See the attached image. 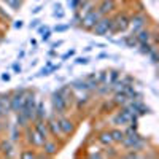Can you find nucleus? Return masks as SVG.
I'll use <instances>...</instances> for the list:
<instances>
[{
    "label": "nucleus",
    "instance_id": "412c9836",
    "mask_svg": "<svg viewBox=\"0 0 159 159\" xmlns=\"http://www.w3.org/2000/svg\"><path fill=\"white\" fill-rule=\"evenodd\" d=\"M67 92H69V88H67V86H64V88H61V89L57 91V94H61V96L65 97V96H67Z\"/></svg>",
    "mask_w": 159,
    "mask_h": 159
},
{
    "label": "nucleus",
    "instance_id": "dca6fc26",
    "mask_svg": "<svg viewBox=\"0 0 159 159\" xmlns=\"http://www.w3.org/2000/svg\"><path fill=\"white\" fill-rule=\"evenodd\" d=\"M124 43H126L129 48H135L139 42H137V38H135L134 35H130V37H126V38H124Z\"/></svg>",
    "mask_w": 159,
    "mask_h": 159
},
{
    "label": "nucleus",
    "instance_id": "f8f14e48",
    "mask_svg": "<svg viewBox=\"0 0 159 159\" xmlns=\"http://www.w3.org/2000/svg\"><path fill=\"white\" fill-rule=\"evenodd\" d=\"M35 130L37 132H40V134H42L45 139L48 137V126L42 121V119H37V124H35Z\"/></svg>",
    "mask_w": 159,
    "mask_h": 159
},
{
    "label": "nucleus",
    "instance_id": "393cba45",
    "mask_svg": "<svg viewBox=\"0 0 159 159\" xmlns=\"http://www.w3.org/2000/svg\"><path fill=\"white\" fill-rule=\"evenodd\" d=\"M2 78L5 80V81H8V80H10V75H8V73H5V75H2Z\"/></svg>",
    "mask_w": 159,
    "mask_h": 159
},
{
    "label": "nucleus",
    "instance_id": "2eb2a0df",
    "mask_svg": "<svg viewBox=\"0 0 159 159\" xmlns=\"http://www.w3.org/2000/svg\"><path fill=\"white\" fill-rule=\"evenodd\" d=\"M0 102H2V105H3V108H5V111L8 113V111L11 110V107H10V94H5V96H0Z\"/></svg>",
    "mask_w": 159,
    "mask_h": 159
},
{
    "label": "nucleus",
    "instance_id": "9b49d317",
    "mask_svg": "<svg viewBox=\"0 0 159 159\" xmlns=\"http://www.w3.org/2000/svg\"><path fill=\"white\" fill-rule=\"evenodd\" d=\"M130 24H132V29H134V34H137L142 27H143V18L142 16H135L130 19Z\"/></svg>",
    "mask_w": 159,
    "mask_h": 159
},
{
    "label": "nucleus",
    "instance_id": "4468645a",
    "mask_svg": "<svg viewBox=\"0 0 159 159\" xmlns=\"http://www.w3.org/2000/svg\"><path fill=\"white\" fill-rule=\"evenodd\" d=\"M135 38H137L139 43H148V42H150V34L145 32V30H142L139 35H135Z\"/></svg>",
    "mask_w": 159,
    "mask_h": 159
},
{
    "label": "nucleus",
    "instance_id": "f3484780",
    "mask_svg": "<svg viewBox=\"0 0 159 159\" xmlns=\"http://www.w3.org/2000/svg\"><path fill=\"white\" fill-rule=\"evenodd\" d=\"M110 134H111V139L115 142H123V139H124V132L123 130H113V132H110Z\"/></svg>",
    "mask_w": 159,
    "mask_h": 159
},
{
    "label": "nucleus",
    "instance_id": "39448f33",
    "mask_svg": "<svg viewBox=\"0 0 159 159\" xmlns=\"http://www.w3.org/2000/svg\"><path fill=\"white\" fill-rule=\"evenodd\" d=\"M110 25H111V21H110V19H102V21H97V22H96V25H94V32H96V34H99V35L108 34Z\"/></svg>",
    "mask_w": 159,
    "mask_h": 159
},
{
    "label": "nucleus",
    "instance_id": "6e6552de",
    "mask_svg": "<svg viewBox=\"0 0 159 159\" xmlns=\"http://www.w3.org/2000/svg\"><path fill=\"white\" fill-rule=\"evenodd\" d=\"M30 140H32V143L35 145V147H43L45 142H46V139H45L42 134H40V132H37L35 129H34L32 135H30Z\"/></svg>",
    "mask_w": 159,
    "mask_h": 159
},
{
    "label": "nucleus",
    "instance_id": "f03ea898",
    "mask_svg": "<svg viewBox=\"0 0 159 159\" xmlns=\"http://www.w3.org/2000/svg\"><path fill=\"white\" fill-rule=\"evenodd\" d=\"M129 25V19L126 16H118L115 21H111V25H110V30L111 32H119V30H126Z\"/></svg>",
    "mask_w": 159,
    "mask_h": 159
},
{
    "label": "nucleus",
    "instance_id": "7ed1b4c3",
    "mask_svg": "<svg viewBox=\"0 0 159 159\" xmlns=\"http://www.w3.org/2000/svg\"><path fill=\"white\" fill-rule=\"evenodd\" d=\"M52 107H54L59 113H62L65 108H67V99L56 92V94L52 96Z\"/></svg>",
    "mask_w": 159,
    "mask_h": 159
},
{
    "label": "nucleus",
    "instance_id": "9d476101",
    "mask_svg": "<svg viewBox=\"0 0 159 159\" xmlns=\"http://www.w3.org/2000/svg\"><path fill=\"white\" fill-rule=\"evenodd\" d=\"M127 100H129V97L126 96L124 91H118L115 94V103H118V105H126Z\"/></svg>",
    "mask_w": 159,
    "mask_h": 159
},
{
    "label": "nucleus",
    "instance_id": "a211bd4d",
    "mask_svg": "<svg viewBox=\"0 0 159 159\" xmlns=\"http://www.w3.org/2000/svg\"><path fill=\"white\" fill-rule=\"evenodd\" d=\"M99 140L103 143V145H110L111 142H113V139H111V134L108 132V134H102L100 137H99Z\"/></svg>",
    "mask_w": 159,
    "mask_h": 159
},
{
    "label": "nucleus",
    "instance_id": "f257e3e1",
    "mask_svg": "<svg viewBox=\"0 0 159 159\" xmlns=\"http://www.w3.org/2000/svg\"><path fill=\"white\" fill-rule=\"evenodd\" d=\"M25 96H27V92H25V91H18V92H15L13 96H10V107H11L13 111L18 113V111L24 107Z\"/></svg>",
    "mask_w": 159,
    "mask_h": 159
},
{
    "label": "nucleus",
    "instance_id": "bb28decb",
    "mask_svg": "<svg viewBox=\"0 0 159 159\" xmlns=\"http://www.w3.org/2000/svg\"><path fill=\"white\" fill-rule=\"evenodd\" d=\"M15 25H16V27H18V29H19V27H22V21H18V22H16Z\"/></svg>",
    "mask_w": 159,
    "mask_h": 159
},
{
    "label": "nucleus",
    "instance_id": "6ab92c4d",
    "mask_svg": "<svg viewBox=\"0 0 159 159\" xmlns=\"http://www.w3.org/2000/svg\"><path fill=\"white\" fill-rule=\"evenodd\" d=\"M43 147H45V150L51 154V153H54V150H56V147H54V143H48V142H45V145H43Z\"/></svg>",
    "mask_w": 159,
    "mask_h": 159
},
{
    "label": "nucleus",
    "instance_id": "4be33fe9",
    "mask_svg": "<svg viewBox=\"0 0 159 159\" xmlns=\"http://www.w3.org/2000/svg\"><path fill=\"white\" fill-rule=\"evenodd\" d=\"M76 64H88V59L86 57H78L76 59Z\"/></svg>",
    "mask_w": 159,
    "mask_h": 159
},
{
    "label": "nucleus",
    "instance_id": "c85d7f7f",
    "mask_svg": "<svg viewBox=\"0 0 159 159\" xmlns=\"http://www.w3.org/2000/svg\"><path fill=\"white\" fill-rule=\"evenodd\" d=\"M0 40H2V37H0Z\"/></svg>",
    "mask_w": 159,
    "mask_h": 159
},
{
    "label": "nucleus",
    "instance_id": "1a4fd4ad",
    "mask_svg": "<svg viewBox=\"0 0 159 159\" xmlns=\"http://www.w3.org/2000/svg\"><path fill=\"white\" fill-rule=\"evenodd\" d=\"M46 126H48V130L51 132L52 135H59V134H61V129H59V123L56 121L54 118H49V119H48V123H46Z\"/></svg>",
    "mask_w": 159,
    "mask_h": 159
},
{
    "label": "nucleus",
    "instance_id": "cd10ccee",
    "mask_svg": "<svg viewBox=\"0 0 159 159\" xmlns=\"http://www.w3.org/2000/svg\"><path fill=\"white\" fill-rule=\"evenodd\" d=\"M15 70H16V72H21V67H19L18 64H15Z\"/></svg>",
    "mask_w": 159,
    "mask_h": 159
},
{
    "label": "nucleus",
    "instance_id": "ddd939ff",
    "mask_svg": "<svg viewBox=\"0 0 159 159\" xmlns=\"http://www.w3.org/2000/svg\"><path fill=\"white\" fill-rule=\"evenodd\" d=\"M45 118V105L43 103H37L35 105V116L34 119H43Z\"/></svg>",
    "mask_w": 159,
    "mask_h": 159
},
{
    "label": "nucleus",
    "instance_id": "b1692460",
    "mask_svg": "<svg viewBox=\"0 0 159 159\" xmlns=\"http://www.w3.org/2000/svg\"><path fill=\"white\" fill-rule=\"evenodd\" d=\"M42 38H43V40H48V38H49V32H45Z\"/></svg>",
    "mask_w": 159,
    "mask_h": 159
},
{
    "label": "nucleus",
    "instance_id": "5701e85b",
    "mask_svg": "<svg viewBox=\"0 0 159 159\" xmlns=\"http://www.w3.org/2000/svg\"><path fill=\"white\" fill-rule=\"evenodd\" d=\"M22 157H35L34 153H22Z\"/></svg>",
    "mask_w": 159,
    "mask_h": 159
},
{
    "label": "nucleus",
    "instance_id": "20e7f679",
    "mask_svg": "<svg viewBox=\"0 0 159 159\" xmlns=\"http://www.w3.org/2000/svg\"><path fill=\"white\" fill-rule=\"evenodd\" d=\"M134 118H135L134 115H132L127 108H124L123 111H119V115L115 118V123H116V124H130V121H132Z\"/></svg>",
    "mask_w": 159,
    "mask_h": 159
},
{
    "label": "nucleus",
    "instance_id": "aec40b11",
    "mask_svg": "<svg viewBox=\"0 0 159 159\" xmlns=\"http://www.w3.org/2000/svg\"><path fill=\"white\" fill-rule=\"evenodd\" d=\"M113 5H111V2H103V5H102V8H100V13H105L108 8H111Z\"/></svg>",
    "mask_w": 159,
    "mask_h": 159
},
{
    "label": "nucleus",
    "instance_id": "423d86ee",
    "mask_svg": "<svg viewBox=\"0 0 159 159\" xmlns=\"http://www.w3.org/2000/svg\"><path fill=\"white\" fill-rule=\"evenodd\" d=\"M99 19H100L99 13H88V15L83 18V24H84V27H94Z\"/></svg>",
    "mask_w": 159,
    "mask_h": 159
},
{
    "label": "nucleus",
    "instance_id": "a878e982",
    "mask_svg": "<svg viewBox=\"0 0 159 159\" xmlns=\"http://www.w3.org/2000/svg\"><path fill=\"white\" fill-rule=\"evenodd\" d=\"M67 27H65V25H59V27H56V30H65Z\"/></svg>",
    "mask_w": 159,
    "mask_h": 159
},
{
    "label": "nucleus",
    "instance_id": "0eeeda50",
    "mask_svg": "<svg viewBox=\"0 0 159 159\" xmlns=\"http://www.w3.org/2000/svg\"><path fill=\"white\" fill-rule=\"evenodd\" d=\"M57 123H59V129H61V134H64V135H69L70 132H72L73 126H72V123L69 121V119H65V118H61Z\"/></svg>",
    "mask_w": 159,
    "mask_h": 159
}]
</instances>
